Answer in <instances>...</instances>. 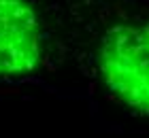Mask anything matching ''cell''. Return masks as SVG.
Masks as SVG:
<instances>
[{"mask_svg": "<svg viewBox=\"0 0 149 138\" xmlns=\"http://www.w3.org/2000/svg\"><path fill=\"white\" fill-rule=\"evenodd\" d=\"M98 72L121 104L149 113V24H115L98 45Z\"/></svg>", "mask_w": 149, "mask_h": 138, "instance_id": "6da1fadb", "label": "cell"}, {"mask_svg": "<svg viewBox=\"0 0 149 138\" xmlns=\"http://www.w3.org/2000/svg\"><path fill=\"white\" fill-rule=\"evenodd\" d=\"M43 60V30L28 0H0V77L34 72Z\"/></svg>", "mask_w": 149, "mask_h": 138, "instance_id": "7a4b0ae2", "label": "cell"}]
</instances>
